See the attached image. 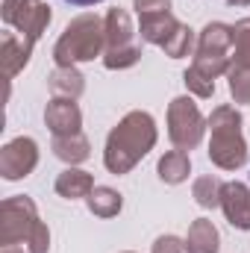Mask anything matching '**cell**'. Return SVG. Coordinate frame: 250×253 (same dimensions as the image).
Segmentation results:
<instances>
[{"label": "cell", "mask_w": 250, "mask_h": 253, "mask_svg": "<svg viewBox=\"0 0 250 253\" xmlns=\"http://www.w3.org/2000/svg\"><path fill=\"white\" fill-rule=\"evenodd\" d=\"M156 121L150 112H126L118 121V126L109 132L106 138V150H103V165L109 174H129L156 144Z\"/></svg>", "instance_id": "cell-1"}, {"label": "cell", "mask_w": 250, "mask_h": 253, "mask_svg": "<svg viewBox=\"0 0 250 253\" xmlns=\"http://www.w3.org/2000/svg\"><path fill=\"white\" fill-rule=\"evenodd\" d=\"M106 53V24L94 12L77 15L62 30L59 42L53 44V62L71 68L77 62H91L94 56Z\"/></svg>", "instance_id": "cell-2"}, {"label": "cell", "mask_w": 250, "mask_h": 253, "mask_svg": "<svg viewBox=\"0 0 250 253\" xmlns=\"http://www.w3.org/2000/svg\"><path fill=\"white\" fill-rule=\"evenodd\" d=\"M209 159L221 171H239L248 162V141L242 135V115L236 106H218L209 115Z\"/></svg>", "instance_id": "cell-3"}, {"label": "cell", "mask_w": 250, "mask_h": 253, "mask_svg": "<svg viewBox=\"0 0 250 253\" xmlns=\"http://www.w3.org/2000/svg\"><path fill=\"white\" fill-rule=\"evenodd\" d=\"M233 27L221 24V21H209L200 36H197V47H194V68L212 80H218L221 74L230 71L233 65Z\"/></svg>", "instance_id": "cell-4"}, {"label": "cell", "mask_w": 250, "mask_h": 253, "mask_svg": "<svg viewBox=\"0 0 250 253\" xmlns=\"http://www.w3.org/2000/svg\"><path fill=\"white\" fill-rule=\"evenodd\" d=\"M44 221L39 218V209L30 197L18 194V197H6L0 203V245L3 248L30 242Z\"/></svg>", "instance_id": "cell-5"}, {"label": "cell", "mask_w": 250, "mask_h": 253, "mask_svg": "<svg viewBox=\"0 0 250 253\" xmlns=\"http://www.w3.org/2000/svg\"><path fill=\"white\" fill-rule=\"evenodd\" d=\"M209 129V121L200 115L191 97H174L168 106V138L177 150H194Z\"/></svg>", "instance_id": "cell-6"}, {"label": "cell", "mask_w": 250, "mask_h": 253, "mask_svg": "<svg viewBox=\"0 0 250 253\" xmlns=\"http://www.w3.org/2000/svg\"><path fill=\"white\" fill-rule=\"evenodd\" d=\"M0 15L6 21V27H12L18 36H24L33 44L42 39V33L47 30V24L53 18L50 6L42 0H3Z\"/></svg>", "instance_id": "cell-7"}, {"label": "cell", "mask_w": 250, "mask_h": 253, "mask_svg": "<svg viewBox=\"0 0 250 253\" xmlns=\"http://www.w3.org/2000/svg\"><path fill=\"white\" fill-rule=\"evenodd\" d=\"M39 165V144L27 135L12 138L9 144H3L0 150V177L3 180H24L36 171Z\"/></svg>", "instance_id": "cell-8"}, {"label": "cell", "mask_w": 250, "mask_h": 253, "mask_svg": "<svg viewBox=\"0 0 250 253\" xmlns=\"http://www.w3.org/2000/svg\"><path fill=\"white\" fill-rule=\"evenodd\" d=\"M44 124L53 135H74L83 132V112L74 97H53L44 109Z\"/></svg>", "instance_id": "cell-9"}, {"label": "cell", "mask_w": 250, "mask_h": 253, "mask_svg": "<svg viewBox=\"0 0 250 253\" xmlns=\"http://www.w3.org/2000/svg\"><path fill=\"white\" fill-rule=\"evenodd\" d=\"M221 209L236 230H250V189L245 183H224Z\"/></svg>", "instance_id": "cell-10"}, {"label": "cell", "mask_w": 250, "mask_h": 253, "mask_svg": "<svg viewBox=\"0 0 250 253\" xmlns=\"http://www.w3.org/2000/svg\"><path fill=\"white\" fill-rule=\"evenodd\" d=\"M33 53V42H27L24 36L6 30L3 33V44H0V65H3V77L12 80L15 74H21Z\"/></svg>", "instance_id": "cell-11"}, {"label": "cell", "mask_w": 250, "mask_h": 253, "mask_svg": "<svg viewBox=\"0 0 250 253\" xmlns=\"http://www.w3.org/2000/svg\"><path fill=\"white\" fill-rule=\"evenodd\" d=\"M177 30H180V21L171 15V9H168V12L141 15V24H138L141 39H144V42H150V44H156V47H165V44H168V39H171Z\"/></svg>", "instance_id": "cell-12"}, {"label": "cell", "mask_w": 250, "mask_h": 253, "mask_svg": "<svg viewBox=\"0 0 250 253\" xmlns=\"http://www.w3.org/2000/svg\"><path fill=\"white\" fill-rule=\"evenodd\" d=\"M221 248V236H218V227L206 218H197L191 221L186 236V251L188 253H218Z\"/></svg>", "instance_id": "cell-13"}, {"label": "cell", "mask_w": 250, "mask_h": 253, "mask_svg": "<svg viewBox=\"0 0 250 253\" xmlns=\"http://www.w3.org/2000/svg\"><path fill=\"white\" fill-rule=\"evenodd\" d=\"M91 191H94V177L88 171H80L71 165L56 177V194L65 200H80V197H88Z\"/></svg>", "instance_id": "cell-14"}, {"label": "cell", "mask_w": 250, "mask_h": 253, "mask_svg": "<svg viewBox=\"0 0 250 253\" xmlns=\"http://www.w3.org/2000/svg\"><path fill=\"white\" fill-rule=\"evenodd\" d=\"M103 24H106V50H118V47L132 44V21L124 9H109Z\"/></svg>", "instance_id": "cell-15"}, {"label": "cell", "mask_w": 250, "mask_h": 253, "mask_svg": "<svg viewBox=\"0 0 250 253\" xmlns=\"http://www.w3.org/2000/svg\"><path fill=\"white\" fill-rule=\"evenodd\" d=\"M47 85H50V91L56 94V97H80L83 94V88H85V83H83V74L77 71V65H71V68H62V65H56V71L47 77Z\"/></svg>", "instance_id": "cell-16"}, {"label": "cell", "mask_w": 250, "mask_h": 253, "mask_svg": "<svg viewBox=\"0 0 250 253\" xmlns=\"http://www.w3.org/2000/svg\"><path fill=\"white\" fill-rule=\"evenodd\" d=\"M53 153L68 162V165H80L91 156L88 150V138L83 132H74V135H53Z\"/></svg>", "instance_id": "cell-17"}, {"label": "cell", "mask_w": 250, "mask_h": 253, "mask_svg": "<svg viewBox=\"0 0 250 253\" xmlns=\"http://www.w3.org/2000/svg\"><path fill=\"white\" fill-rule=\"evenodd\" d=\"M188 174H191V159H188L186 150H168L159 159V177H162V183L180 186V183L188 180Z\"/></svg>", "instance_id": "cell-18"}, {"label": "cell", "mask_w": 250, "mask_h": 253, "mask_svg": "<svg viewBox=\"0 0 250 253\" xmlns=\"http://www.w3.org/2000/svg\"><path fill=\"white\" fill-rule=\"evenodd\" d=\"M121 206H124L121 194L109 186H94V191L88 194V209L97 218H115L121 212Z\"/></svg>", "instance_id": "cell-19"}, {"label": "cell", "mask_w": 250, "mask_h": 253, "mask_svg": "<svg viewBox=\"0 0 250 253\" xmlns=\"http://www.w3.org/2000/svg\"><path fill=\"white\" fill-rule=\"evenodd\" d=\"M194 200L203 206V209H215V206H221V191H224V183L218 180V177H212V174H203V177H197L194 180Z\"/></svg>", "instance_id": "cell-20"}, {"label": "cell", "mask_w": 250, "mask_h": 253, "mask_svg": "<svg viewBox=\"0 0 250 253\" xmlns=\"http://www.w3.org/2000/svg\"><path fill=\"white\" fill-rule=\"evenodd\" d=\"M233 65L250 68V18L233 24Z\"/></svg>", "instance_id": "cell-21"}, {"label": "cell", "mask_w": 250, "mask_h": 253, "mask_svg": "<svg viewBox=\"0 0 250 253\" xmlns=\"http://www.w3.org/2000/svg\"><path fill=\"white\" fill-rule=\"evenodd\" d=\"M227 80H230V94L236 97V103H250V68L230 65Z\"/></svg>", "instance_id": "cell-22"}, {"label": "cell", "mask_w": 250, "mask_h": 253, "mask_svg": "<svg viewBox=\"0 0 250 253\" xmlns=\"http://www.w3.org/2000/svg\"><path fill=\"white\" fill-rule=\"evenodd\" d=\"M141 59V47L129 44V47H118V50H106L103 53V65L109 71H124V68H132V65Z\"/></svg>", "instance_id": "cell-23"}, {"label": "cell", "mask_w": 250, "mask_h": 253, "mask_svg": "<svg viewBox=\"0 0 250 253\" xmlns=\"http://www.w3.org/2000/svg\"><path fill=\"white\" fill-rule=\"evenodd\" d=\"M183 83H186V88L191 91V94H197V97H203V100L215 94V80H212V77H206V74H200L194 65L183 74Z\"/></svg>", "instance_id": "cell-24"}, {"label": "cell", "mask_w": 250, "mask_h": 253, "mask_svg": "<svg viewBox=\"0 0 250 253\" xmlns=\"http://www.w3.org/2000/svg\"><path fill=\"white\" fill-rule=\"evenodd\" d=\"M153 253H188V251H186L183 239H177V236H159L153 242Z\"/></svg>", "instance_id": "cell-25"}, {"label": "cell", "mask_w": 250, "mask_h": 253, "mask_svg": "<svg viewBox=\"0 0 250 253\" xmlns=\"http://www.w3.org/2000/svg\"><path fill=\"white\" fill-rule=\"evenodd\" d=\"M138 18L141 15H153V12H168L171 9V0H132Z\"/></svg>", "instance_id": "cell-26"}, {"label": "cell", "mask_w": 250, "mask_h": 253, "mask_svg": "<svg viewBox=\"0 0 250 253\" xmlns=\"http://www.w3.org/2000/svg\"><path fill=\"white\" fill-rule=\"evenodd\" d=\"M65 3H71V6H97L103 0H65Z\"/></svg>", "instance_id": "cell-27"}, {"label": "cell", "mask_w": 250, "mask_h": 253, "mask_svg": "<svg viewBox=\"0 0 250 253\" xmlns=\"http://www.w3.org/2000/svg\"><path fill=\"white\" fill-rule=\"evenodd\" d=\"M230 6H250V0H227Z\"/></svg>", "instance_id": "cell-28"}, {"label": "cell", "mask_w": 250, "mask_h": 253, "mask_svg": "<svg viewBox=\"0 0 250 253\" xmlns=\"http://www.w3.org/2000/svg\"><path fill=\"white\" fill-rule=\"evenodd\" d=\"M3 253H21L18 248H3Z\"/></svg>", "instance_id": "cell-29"}]
</instances>
